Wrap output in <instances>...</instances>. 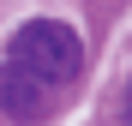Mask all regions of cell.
Segmentation results:
<instances>
[{
    "instance_id": "6da1fadb",
    "label": "cell",
    "mask_w": 132,
    "mask_h": 126,
    "mask_svg": "<svg viewBox=\"0 0 132 126\" xmlns=\"http://www.w3.org/2000/svg\"><path fill=\"white\" fill-rule=\"evenodd\" d=\"M6 60H12V66H24L30 78L54 84V90H66V84L84 72V42H78L72 24H60V18H30V24L12 30Z\"/></svg>"
},
{
    "instance_id": "7a4b0ae2",
    "label": "cell",
    "mask_w": 132,
    "mask_h": 126,
    "mask_svg": "<svg viewBox=\"0 0 132 126\" xmlns=\"http://www.w3.org/2000/svg\"><path fill=\"white\" fill-rule=\"evenodd\" d=\"M54 102H60V90L54 84H42V78H30L24 66H0V114L6 120H18V126H36V120H48L54 114Z\"/></svg>"
},
{
    "instance_id": "3957f363",
    "label": "cell",
    "mask_w": 132,
    "mask_h": 126,
    "mask_svg": "<svg viewBox=\"0 0 132 126\" xmlns=\"http://www.w3.org/2000/svg\"><path fill=\"white\" fill-rule=\"evenodd\" d=\"M120 114H126V126H132V84H126V102H120Z\"/></svg>"
}]
</instances>
